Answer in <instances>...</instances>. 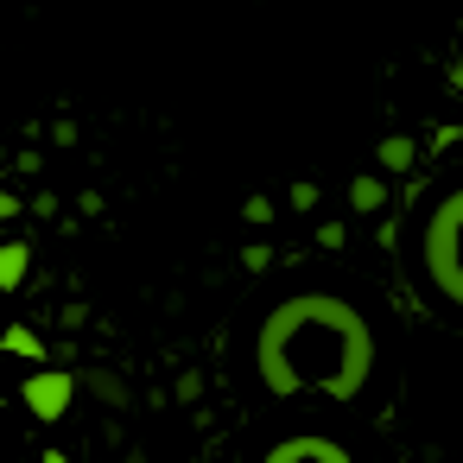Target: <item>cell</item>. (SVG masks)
<instances>
[{"instance_id":"277c9868","label":"cell","mask_w":463,"mask_h":463,"mask_svg":"<svg viewBox=\"0 0 463 463\" xmlns=\"http://www.w3.org/2000/svg\"><path fill=\"white\" fill-rule=\"evenodd\" d=\"M33 273V241H0V292H20Z\"/></svg>"},{"instance_id":"52a82bcc","label":"cell","mask_w":463,"mask_h":463,"mask_svg":"<svg viewBox=\"0 0 463 463\" xmlns=\"http://www.w3.org/2000/svg\"><path fill=\"white\" fill-rule=\"evenodd\" d=\"M374 159H381V172H412V140L406 134H387L374 146Z\"/></svg>"},{"instance_id":"ba28073f","label":"cell","mask_w":463,"mask_h":463,"mask_svg":"<svg viewBox=\"0 0 463 463\" xmlns=\"http://www.w3.org/2000/svg\"><path fill=\"white\" fill-rule=\"evenodd\" d=\"M349 203H355V216H374V210L387 203V184H381V178H355V184H349Z\"/></svg>"},{"instance_id":"4fadbf2b","label":"cell","mask_w":463,"mask_h":463,"mask_svg":"<svg viewBox=\"0 0 463 463\" xmlns=\"http://www.w3.org/2000/svg\"><path fill=\"white\" fill-rule=\"evenodd\" d=\"M39 463H71V457H58V450H45V457H39Z\"/></svg>"},{"instance_id":"5bb4252c","label":"cell","mask_w":463,"mask_h":463,"mask_svg":"<svg viewBox=\"0 0 463 463\" xmlns=\"http://www.w3.org/2000/svg\"><path fill=\"white\" fill-rule=\"evenodd\" d=\"M121 463H146V457H140V450H128V457H121Z\"/></svg>"},{"instance_id":"8fae6325","label":"cell","mask_w":463,"mask_h":463,"mask_svg":"<svg viewBox=\"0 0 463 463\" xmlns=\"http://www.w3.org/2000/svg\"><path fill=\"white\" fill-rule=\"evenodd\" d=\"M286 203H292V210H311V203H317V184H292V197H286Z\"/></svg>"},{"instance_id":"6da1fadb","label":"cell","mask_w":463,"mask_h":463,"mask_svg":"<svg viewBox=\"0 0 463 463\" xmlns=\"http://www.w3.org/2000/svg\"><path fill=\"white\" fill-rule=\"evenodd\" d=\"M254 368L273 400H292V393L362 400V387L374 374V330L362 324L355 305H343L330 292H292L260 317Z\"/></svg>"},{"instance_id":"7c38bea8","label":"cell","mask_w":463,"mask_h":463,"mask_svg":"<svg viewBox=\"0 0 463 463\" xmlns=\"http://www.w3.org/2000/svg\"><path fill=\"white\" fill-rule=\"evenodd\" d=\"M14 216H20V197H14V191H0V222H14Z\"/></svg>"},{"instance_id":"5b68a950","label":"cell","mask_w":463,"mask_h":463,"mask_svg":"<svg viewBox=\"0 0 463 463\" xmlns=\"http://www.w3.org/2000/svg\"><path fill=\"white\" fill-rule=\"evenodd\" d=\"M77 387H90V393H96L102 406H115V412H121V406H134L128 381H121V374H109V368H83V374H77Z\"/></svg>"},{"instance_id":"3957f363","label":"cell","mask_w":463,"mask_h":463,"mask_svg":"<svg viewBox=\"0 0 463 463\" xmlns=\"http://www.w3.org/2000/svg\"><path fill=\"white\" fill-rule=\"evenodd\" d=\"M20 400H26V412H33V419L58 425V419L71 412V400H77V374H71V368H39V374H26Z\"/></svg>"},{"instance_id":"8992f818","label":"cell","mask_w":463,"mask_h":463,"mask_svg":"<svg viewBox=\"0 0 463 463\" xmlns=\"http://www.w3.org/2000/svg\"><path fill=\"white\" fill-rule=\"evenodd\" d=\"M0 349H7V355H20V362H45V343H39V330H33V324H7Z\"/></svg>"},{"instance_id":"9c48e42d","label":"cell","mask_w":463,"mask_h":463,"mask_svg":"<svg viewBox=\"0 0 463 463\" xmlns=\"http://www.w3.org/2000/svg\"><path fill=\"white\" fill-rule=\"evenodd\" d=\"M286 457H311V463H349L336 444H324V438H292V444H279Z\"/></svg>"},{"instance_id":"7a4b0ae2","label":"cell","mask_w":463,"mask_h":463,"mask_svg":"<svg viewBox=\"0 0 463 463\" xmlns=\"http://www.w3.org/2000/svg\"><path fill=\"white\" fill-rule=\"evenodd\" d=\"M419 267H425V286L438 292V305L463 311V184H450L425 229H419Z\"/></svg>"},{"instance_id":"30bf717a","label":"cell","mask_w":463,"mask_h":463,"mask_svg":"<svg viewBox=\"0 0 463 463\" xmlns=\"http://www.w3.org/2000/svg\"><path fill=\"white\" fill-rule=\"evenodd\" d=\"M241 216H248V222H273V203H267V197H248Z\"/></svg>"}]
</instances>
